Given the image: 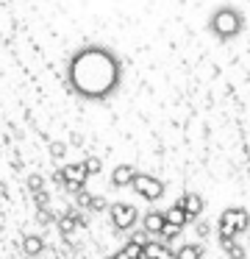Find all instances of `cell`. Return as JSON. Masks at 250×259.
Segmentation results:
<instances>
[{
	"label": "cell",
	"instance_id": "obj_20",
	"mask_svg": "<svg viewBox=\"0 0 250 259\" xmlns=\"http://www.w3.org/2000/svg\"><path fill=\"white\" fill-rule=\"evenodd\" d=\"M194 234H197V237H209V234H211V223L197 220V223H194Z\"/></svg>",
	"mask_w": 250,
	"mask_h": 259
},
{
	"label": "cell",
	"instance_id": "obj_9",
	"mask_svg": "<svg viewBox=\"0 0 250 259\" xmlns=\"http://www.w3.org/2000/svg\"><path fill=\"white\" fill-rule=\"evenodd\" d=\"M139 170H133L131 164H117L114 170H111V187H117V190H122V187H131L133 179H136Z\"/></svg>",
	"mask_w": 250,
	"mask_h": 259
},
{
	"label": "cell",
	"instance_id": "obj_22",
	"mask_svg": "<svg viewBox=\"0 0 250 259\" xmlns=\"http://www.w3.org/2000/svg\"><path fill=\"white\" fill-rule=\"evenodd\" d=\"M106 206H109V203H106L103 198H97V195H94V198H92V206H89V212H103Z\"/></svg>",
	"mask_w": 250,
	"mask_h": 259
},
{
	"label": "cell",
	"instance_id": "obj_10",
	"mask_svg": "<svg viewBox=\"0 0 250 259\" xmlns=\"http://www.w3.org/2000/svg\"><path fill=\"white\" fill-rule=\"evenodd\" d=\"M22 251H25L28 259H36L39 253L44 251V240L39 234H25L22 237Z\"/></svg>",
	"mask_w": 250,
	"mask_h": 259
},
{
	"label": "cell",
	"instance_id": "obj_12",
	"mask_svg": "<svg viewBox=\"0 0 250 259\" xmlns=\"http://www.w3.org/2000/svg\"><path fill=\"white\" fill-rule=\"evenodd\" d=\"M167 223H172V226H181V229H183V226H186L189 223V218H186V212H183V209L181 206H175V203H172V206L170 209H167Z\"/></svg>",
	"mask_w": 250,
	"mask_h": 259
},
{
	"label": "cell",
	"instance_id": "obj_7",
	"mask_svg": "<svg viewBox=\"0 0 250 259\" xmlns=\"http://www.w3.org/2000/svg\"><path fill=\"white\" fill-rule=\"evenodd\" d=\"M175 206H181L183 212H186L189 223H194V218H200V214H203L206 201H203V195H197V192H183V195L175 201Z\"/></svg>",
	"mask_w": 250,
	"mask_h": 259
},
{
	"label": "cell",
	"instance_id": "obj_3",
	"mask_svg": "<svg viewBox=\"0 0 250 259\" xmlns=\"http://www.w3.org/2000/svg\"><path fill=\"white\" fill-rule=\"evenodd\" d=\"M131 190L136 192L139 198H144V201H161L164 192H167V184L161 179H156V176H150V173H136Z\"/></svg>",
	"mask_w": 250,
	"mask_h": 259
},
{
	"label": "cell",
	"instance_id": "obj_5",
	"mask_svg": "<svg viewBox=\"0 0 250 259\" xmlns=\"http://www.w3.org/2000/svg\"><path fill=\"white\" fill-rule=\"evenodd\" d=\"M59 170H61V176H64V190L75 192V195L86 190V179H89V173H86V167H83V162L64 164V167H59Z\"/></svg>",
	"mask_w": 250,
	"mask_h": 259
},
{
	"label": "cell",
	"instance_id": "obj_2",
	"mask_svg": "<svg viewBox=\"0 0 250 259\" xmlns=\"http://www.w3.org/2000/svg\"><path fill=\"white\" fill-rule=\"evenodd\" d=\"M209 31L217 36L220 42H231L236 39L244 31V14L239 12L236 6L225 3V6H217L214 12L209 14Z\"/></svg>",
	"mask_w": 250,
	"mask_h": 259
},
{
	"label": "cell",
	"instance_id": "obj_11",
	"mask_svg": "<svg viewBox=\"0 0 250 259\" xmlns=\"http://www.w3.org/2000/svg\"><path fill=\"white\" fill-rule=\"evenodd\" d=\"M175 259H203V245L197 242H186L175 251Z\"/></svg>",
	"mask_w": 250,
	"mask_h": 259
},
{
	"label": "cell",
	"instance_id": "obj_25",
	"mask_svg": "<svg viewBox=\"0 0 250 259\" xmlns=\"http://www.w3.org/2000/svg\"><path fill=\"white\" fill-rule=\"evenodd\" d=\"M53 181H56L59 187H64V176H61V170H56V173H53Z\"/></svg>",
	"mask_w": 250,
	"mask_h": 259
},
{
	"label": "cell",
	"instance_id": "obj_8",
	"mask_svg": "<svg viewBox=\"0 0 250 259\" xmlns=\"http://www.w3.org/2000/svg\"><path fill=\"white\" fill-rule=\"evenodd\" d=\"M164 226H167V214H164V212H156V209H150V212L142 218V229L147 231L153 240H159V237H161Z\"/></svg>",
	"mask_w": 250,
	"mask_h": 259
},
{
	"label": "cell",
	"instance_id": "obj_17",
	"mask_svg": "<svg viewBox=\"0 0 250 259\" xmlns=\"http://www.w3.org/2000/svg\"><path fill=\"white\" fill-rule=\"evenodd\" d=\"M83 167H86L89 176H97L100 170H103V162H100L97 156H86V159H83Z\"/></svg>",
	"mask_w": 250,
	"mask_h": 259
},
{
	"label": "cell",
	"instance_id": "obj_18",
	"mask_svg": "<svg viewBox=\"0 0 250 259\" xmlns=\"http://www.w3.org/2000/svg\"><path fill=\"white\" fill-rule=\"evenodd\" d=\"M28 190H31L33 195L44 192V179H42V176H36V173H33V176H28Z\"/></svg>",
	"mask_w": 250,
	"mask_h": 259
},
{
	"label": "cell",
	"instance_id": "obj_4",
	"mask_svg": "<svg viewBox=\"0 0 250 259\" xmlns=\"http://www.w3.org/2000/svg\"><path fill=\"white\" fill-rule=\"evenodd\" d=\"M109 218H111L114 231H131L133 226H136V220H139V212H136V206H131V203L117 201V203L109 206Z\"/></svg>",
	"mask_w": 250,
	"mask_h": 259
},
{
	"label": "cell",
	"instance_id": "obj_28",
	"mask_svg": "<svg viewBox=\"0 0 250 259\" xmlns=\"http://www.w3.org/2000/svg\"><path fill=\"white\" fill-rule=\"evenodd\" d=\"M0 195H6V190H3V184H0Z\"/></svg>",
	"mask_w": 250,
	"mask_h": 259
},
{
	"label": "cell",
	"instance_id": "obj_21",
	"mask_svg": "<svg viewBox=\"0 0 250 259\" xmlns=\"http://www.w3.org/2000/svg\"><path fill=\"white\" fill-rule=\"evenodd\" d=\"M64 153H67V145H64V142H53V145H50V156H53V159H61Z\"/></svg>",
	"mask_w": 250,
	"mask_h": 259
},
{
	"label": "cell",
	"instance_id": "obj_16",
	"mask_svg": "<svg viewBox=\"0 0 250 259\" xmlns=\"http://www.w3.org/2000/svg\"><path fill=\"white\" fill-rule=\"evenodd\" d=\"M122 256L125 259H144V248L133 245V242H125L122 245Z\"/></svg>",
	"mask_w": 250,
	"mask_h": 259
},
{
	"label": "cell",
	"instance_id": "obj_13",
	"mask_svg": "<svg viewBox=\"0 0 250 259\" xmlns=\"http://www.w3.org/2000/svg\"><path fill=\"white\" fill-rule=\"evenodd\" d=\"M220 242H222V248H225V253H228L231 259H244V253H247L239 240H220Z\"/></svg>",
	"mask_w": 250,
	"mask_h": 259
},
{
	"label": "cell",
	"instance_id": "obj_26",
	"mask_svg": "<svg viewBox=\"0 0 250 259\" xmlns=\"http://www.w3.org/2000/svg\"><path fill=\"white\" fill-rule=\"evenodd\" d=\"M106 259H125V256H122V251H117V253H111V256H106Z\"/></svg>",
	"mask_w": 250,
	"mask_h": 259
},
{
	"label": "cell",
	"instance_id": "obj_6",
	"mask_svg": "<svg viewBox=\"0 0 250 259\" xmlns=\"http://www.w3.org/2000/svg\"><path fill=\"white\" fill-rule=\"evenodd\" d=\"M239 209H225V212L220 214V223H217V234H220V240H239Z\"/></svg>",
	"mask_w": 250,
	"mask_h": 259
},
{
	"label": "cell",
	"instance_id": "obj_19",
	"mask_svg": "<svg viewBox=\"0 0 250 259\" xmlns=\"http://www.w3.org/2000/svg\"><path fill=\"white\" fill-rule=\"evenodd\" d=\"M92 198H94V195H89V192L83 190V192H78V195H75V203H78L81 209H89V206H92Z\"/></svg>",
	"mask_w": 250,
	"mask_h": 259
},
{
	"label": "cell",
	"instance_id": "obj_14",
	"mask_svg": "<svg viewBox=\"0 0 250 259\" xmlns=\"http://www.w3.org/2000/svg\"><path fill=\"white\" fill-rule=\"evenodd\" d=\"M181 231H183L181 226H172V223H167V226H164V231H161V237H159V240L170 245L172 240H178V237H181Z\"/></svg>",
	"mask_w": 250,
	"mask_h": 259
},
{
	"label": "cell",
	"instance_id": "obj_27",
	"mask_svg": "<svg viewBox=\"0 0 250 259\" xmlns=\"http://www.w3.org/2000/svg\"><path fill=\"white\" fill-rule=\"evenodd\" d=\"M159 259H175V251H170V253H164V256H159Z\"/></svg>",
	"mask_w": 250,
	"mask_h": 259
},
{
	"label": "cell",
	"instance_id": "obj_23",
	"mask_svg": "<svg viewBox=\"0 0 250 259\" xmlns=\"http://www.w3.org/2000/svg\"><path fill=\"white\" fill-rule=\"evenodd\" d=\"M33 203H36L39 209H47V192H39V195H33Z\"/></svg>",
	"mask_w": 250,
	"mask_h": 259
},
{
	"label": "cell",
	"instance_id": "obj_1",
	"mask_svg": "<svg viewBox=\"0 0 250 259\" xmlns=\"http://www.w3.org/2000/svg\"><path fill=\"white\" fill-rule=\"evenodd\" d=\"M122 59L111 48L86 42L81 45L64 67V81L67 90L75 98L86 103H106L120 92L122 87Z\"/></svg>",
	"mask_w": 250,
	"mask_h": 259
},
{
	"label": "cell",
	"instance_id": "obj_24",
	"mask_svg": "<svg viewBox=\"0 0 250 259\" xmlns=\"http://www.w3.org/2000/svg\"><path fill=\"white\" fill-rule=\"evenodd\" d=\"M50 218H53V214H50L47 209H36V220H39V223H50Z\"/></svg>",
	"mask_w": 250,
	"mask_h": 259
},
{
	"label": "cell",
	"instance_id": "obj_15",
	"mask_svg": "<svg viewBox=\"0 0 250 259\" xmlns=\"http://www.w3.org/2000/svg\"><path fill=\"white\" fill-rule=\"evenodd\" d=\"M150 240H153V237H150L144 229H133V231H131V237H128V242H133V245H139V248H144Z\"/></svg>",
	"mask_w": 250,
	"mask_h": 259
}]
</instances>
